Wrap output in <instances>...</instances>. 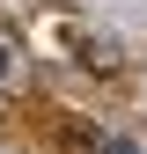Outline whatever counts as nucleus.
Here are the masks:
<instances>
[{"label":"nucleus","instance_id":"2","mask_svg":"<svg viewBox=\"0 0 147 154\" xmlns=\"http://www.w3.org/2000/svg\"><path fill=\"white\" fill-rule=\"evenodd\" d=\"M0 73H8V44H0Z\"/></svg>","mask_w":147,"mask_h":154},{"label":"nucleus","instance_id":"1","mask_svg":"<svg viewBox=\"0 0 147 154\" xmlns=\"http://www.w3.org/2000/svg\"><path fill=\"white\" fill-rule=\"evenodd\" d=\"M96 154H140V147H133V140H103Z\"/></svg>","mask_w":147,"mask_h":154}]
</instances>
